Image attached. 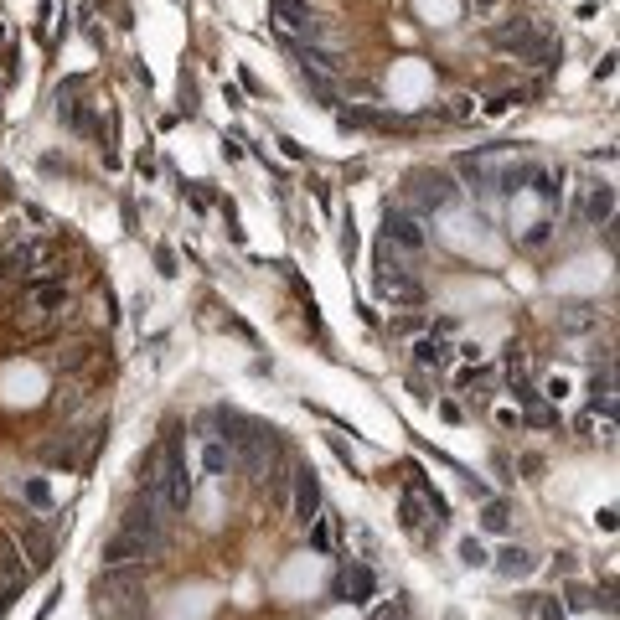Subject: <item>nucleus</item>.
Wrapping results in <instances>:
<instances>
[{
    "label": "nucleus",
    "mask_w": 620,
    "mask_h": 620,
    "mask_svg": "<svg viewBox=\"0 0 620 620\" xmlns=\"http://www.w3.org/2000/svg\"><path fill=\"white\" fill-rule=\"evenodd\" d=\"M26 574H31V569H21L16 543H11V538H0V579H6V584H26Z\"/></svg>",
    "instance_id": "18"
},
{
    "label": "nucleus",
    "mask_w": 620,
    "mask_h": 620,
    "mask_svg": "<svg viewBox=\"0 0 620 620\" xmlns=\"http://www.w3.org/2000/svg\"><path fill=\"white\" fill-rule=\"evenodd\" d=\"M383 243L388 248H403V254H424V248H429L424 217L409 212V207H388L383 212Z\"/></svg>",
    "instance_id": "4"
},
{
    "label": "nucleus",
    "mask_w": 620,
    "mask_h": 620,
    "mask_svg": "<svg viewBox=\"0 0 620 620\" xmlns=\"http://www.w3.org/2000/svg\"><path fill=\"white\" fill-rule=\"evenodd\" d=\"M21 548L31 558V569H47L52 564V538L42 533V527H21Z\"/></svg>",
    "instance_id": "15"
},
{
    "label": "nucleus",
    "mask_w": 620,
    "mask_h": 620,
    "mask_svg": "<svg viewBox=\"0 0 620 620\" xmlns=\"http://www.w3.org/2000/svg\"><path fill=\"white\" fill-rule=\"evenodd\" d=\"M414 362H419V367H434V372H440V367H450V341H445L440 331L419 336V341H414Z\"/></svg>",
    "instance_id": "13"
},
{
    "label": "nucleus",
    "mask_w": 620,
    "mask_h": 620,
    "mask_svg": "<svg viewBox=\"0 0 620 620\" xmlns=\"http://www.w3.org/2000/svg\"><path fill=\"white\" fill-rule=\"evenodd\" d=\"M491 569L502 574V579H527V574L538 569V558L527 553V548H502V553L491 558Z\"/></svg>",
    "instance_id": "12"
},
{
    "label": "nucleus",
    "mask_w": 620,
    "mask_h": 620,
    "mask_svg": "<svg viewBox=\"0 0 620 620\" xmlns=\"http://www.w3.org/2000/svg\"><path fill=\"white\" fill-rule=\"evenodd\" d=\"M538 620H564V605H558V600H543V605H538Z\"/></svg>",
    "instance_id": "26"
},
{
    "label": "nucleus",
    "mask_w": 620,
    "mask_h": 620,
    "mask_svg": "<svg viewBox=\"0 0 620 620\" xmlns=\"http://www.w3.org/2000/svg\"><path fill=\"white\" fill-rule=\"evenodd\" d=\"M300 78H305V88L316 93V99H321L326 109H336V83H331L326 73H316V68H300Z\"/></svg>",
    "instance_id": "20"
},
{
    "label": "nucleus",
    "mask_w": 620,
    "mask_h": 620,
    "mask_svg": "<svg viewBox=\"0 0 620 620\" xmlns=\"http://www.w3.org/2000/svg\"><path fill=\"white\" fill-rule=\"evenodd\" d=\"M414 181H419V186H414L419 212H445V207H455V202H460V186H455L450 176H440V171H419Z\"/></svg>",
    "instance_id": "7"
},
{
    "label": "nucleus",
    "mask_w": 620,
    "mask_h": 620,
    "mask_svg": "<svg viewBox=\"0 0 620 620\" xmlns=\"http://www.w3.org/2000/svg\"><path fill=\"white\" fill-rule=\"evenodd\" d=\"M310 527V548H316V553H331L336 548V522L331 517H316V522H305Z\"/></svg>",
    "instance_id": "21"
},
{
    "label": "nucleus",
    "mask_w": 620,
    "mask_h": 620,
    "mask_svg": "<svg viewBox=\"0 0 620 620\" xmlns=\"http://www.w3.org/2000/svg\"><path fill=\"white\" fill-rule=\"evenodd\" d=\"M202 471H207V476H228V471H233V450H228L223 440H207V445H202Z\"/></svg>",
    "instance_id": "17"
},
{
    "label": "nucleus",
    "mask_w": 620,
    "mask_h": 620,
    "mask_svg": "<svg viewBox=\"0 0 620 620\" xmlns=\"http://www.w3.org/2000/svg\"><path fill=\"white\" fill-rule=\"evenodd\" d=\"M372 620H403V600H388V605H378V610H372Z\"/></svg>",
    "instance_id": "25"
},
{
    "label": "nucleus",
    "mask_w": 620,
    "mask_h": 620,
    "mask_svg": "<svg viewBox=\"0 0 620 620\" xmlns=\"http://www.w3.org/2000/svg\"><path fill=\"white\" fill-rule=\"evenodd\" d=\"M471 6H476V11H496V0H471Z\"/></svg>",
    "instance_id": "27"
},
{
    "label": "nucleus",
    "mask_w": 620,
    "mask_h": 620,
    "mask_svg": "<svg viewBox=\"0 0 620 620\" xmlns=\"http://www.w3.org/2000/svg\"><path fill=\"white\" fill-rule=\"evenodd\" d=\"M486 37H491V47H496V52L522 57V62H538V68H553V62L564 57L558 37H553L548 26H538V21H502V26H491Z\"/></svg>",
    "instance_id": "1"
},
{
    "label": "nucleus",
    "mask_w": 620,
    "mask_h": 620,
    "mask_svg": "<svg viewBox=\"0 0 620 620\" xmlns=\"http://www.w3.org/2000/svg\"><path fill=\"white\" fill-rule=\"evenodd\" d=\"M155 502H161V512H171V517H181L186 507H192V496H197V486H192V471H186V455L176 450V445H166V455H161V476H155Z\"/></svg>",
    "instance_id": "2"
},
{
    "label": "nucleus",
    "mask_w": 620,
    "mask_h": 620,
    "mask_svg": "<svg viewBox=\"0 0 620 620\" xmlns=\"http://www.w3.org/2000/svg\"><path fill=\"white\" fill-rule=\"evenodd\" d=\"M496 161H502V150H481V155H460L455 161V171L465 176V186L471 192H496Z\"/></svg>",
    "instance_id": "8"
},
{
    "label": "nucleus",
    "mask_w": 620,
    "mask_h": 620,
    "mask_svg": "<svg viewBox=\"0 0 620 620\" xmlns=\"http://www.w3.org/2000/svg\"><path fill=\"white\" fill-rule=\"evenodd\" d=\"M21 496H26V502H31V507H52V486H47L42 476H31V481L21 486Z\"/></svg>",
    "instance_id": "23"
},
{
    "label": "nucleus",
    "mask_w": 620,
    "mask_h": 620,
    "mask_svg": "<svg viewBox=\"0 0 620 620\" xmlns=\"http://www.w3.org/2000/svg\"><path fill=\"white\" fill-rule=\"evenodd\" d=\"M119 564H145V548H140L130 533H124V527L104 543V569H119Z\"/></svg>",
    "instance_id": "11"
},
{
    "label": "nucleus",
    "mask_w": 620,
    "mask_h": 620,
    "mask_svg": "<svg viewBox=\"0 0 620 620\" xmlns=\"http://www.w3.org/2000/svg\"><path fill=\"white\" fill-rule=\"evenodd\" d=\"M119 527L145 548V558H155V553L166 548V517H161V502H155V496H140V502L130 507V517H124Z\"/></svg>",
    "instance_id": "3"
},
{
    "label": "nucleus",
    "mask_w": 620,
    "mask_h": 620,
    "mask_svg": "<svg viewBox=\"0 0 620 620\" xmlns=\"http://www.w3.org/2000/svg\"><path fill=\"white\" fill-rule=\"evenodd\" d=\"M290 517L305 527V522H316L321 517V481L310 465H295V486H290Z\"/></svg>",
    "instance_id": "6"
},
{
    "label": "nucleus",
    "mask_w": 620,
    "mask_h": 620,
    "mask_svg": "<svg viewBox=\"0 0 620 620\" xmlns=\"http://www.w3.org/2000/svg\"><path fill=\"white\" fill-rule=\"evenodd\" d=\"M31 305H37V310H62V305H68V285H57V279H37V285H31Z\"/></svg>",
    "instance_id": "16"
},
{
    "label": "nucleus",
    "mask_w": 620,
    "mask_h": 620,
    "mask_svg": "<svg viewBox=\"0 0 620 620\" xmlns=\"http://www.w3.org/2000/svg\"><path fill=\"white\" fill-rule=\"evenodd\" d=\"M424 512H429V507L419 502V491H403V496H398V522L409 527V533H419V527H424Z\"/></svg>",
    "instance_id": "19"
},
{
    "label": "nucleus",
    "mask_w": 620,
    "mask_h": 620,
    "mask_svg": "<svg viewBox=\"0 0 620 620\" xmlns=\"http://www.w3.org/2000/svg\"><path fill=\"white\" fill-rule=\"evenodd\" d=\"M481 527H486V533H507V527H512V512H507L502 502H486V512H481Z\"/></svg>",
    "instance_id": "22"
},
{
    "label": "nucleus",
    "mask_w": 620,
    "mask_h": 620,
    "mask_svg": "<svg viewBox=\"0 0 620 620\" xmlns=\"http://www.w3.org/2000/svg\"><path fill=\"white\" fill-rule=\"evenodd\" d=\"M460 558H465V564H471V569H486V564H491V553H486V548H481L476 538H465V543H460Z\"/></svg>",
    "instance_id": "24"
},
{
    "label": "nucleus",
    "mask_w": 620,
    "mask_h": 620,
    "mask_svg": "<svg viewBox=\"0 0 620 620\" xmlns=\"http://www.w3.org/2000/svg\"><path fill=\"white\" fill-rule=\"evenodd\" d=\"M610 212H615V186H610V181H600L595 192H589V202H584L589 228H610Z\"/></svg>",
    "instance_id": "14"
},
{
    "label": "nucleus",
    "mask_w": 620,
    "mask_h": 620,
    "mask_svg": "<svg viewBox=\"0 0 620 620\" xmlns=\"http://www.w3.org/2000/svg\"><path fill=\"white\" fill-rule=\"evenodd\" d=\"M47 259H52V248L37 243V238H26V243H16V248L0 254V274H37Z\"/></svg>",
    "instance_id": "9"
},
{
    "label": "nucleus",
    "mask_w": 620,
    "mask_h": 620,
    "mask_svg": "<svg viewBox=\"0 0 620 620\" xmlns=\"http://www.w3.org/2000/svg\"><path fill=\"white\" fill-rule=\"evenodd\" d=\"M372 589H378V579H372V569H367V564L341 569V579H336V595L347 600V605H367V600H372Z\"/></svg>",
    "instance_id": "10"
},
{
    "label": "nucleus",
    "mask_w": 620,
    "mask_h": 620,
    "mask_svg": "<svg viewBox=\"0 0 620 620\" xmlns=\"http://www.w3.org/2000/svg\"><path fill=\"white\" fill-rule=\"evenodd\" d=\"M269 11L285 31V42H321V16L310 11V0H269Z\"/></svg>",
    "instance_id": "5"
}]
</instances>
